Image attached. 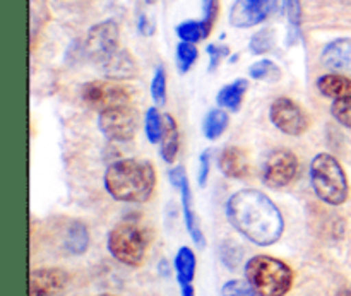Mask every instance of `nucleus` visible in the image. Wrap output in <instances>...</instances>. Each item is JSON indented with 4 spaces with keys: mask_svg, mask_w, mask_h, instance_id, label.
I'll return each mask as SVG.
<instances>
[{
    "mask_svg": "<svg viewBox=\"0 0 351 296\" xmlns=\"http://www.w3.org/2000/svg\"><path fill=\"white\" fill-rule=\"evenodd\" d=\"M69 283L65 271L57 267L34 269L29 276L31 296H62Z\"/></svg>",
    "mask_w": 351,
    "mask_h": 296,
    "instance_id": "nucleus-13",
    "label": "nucleus"
},
{
    "mask_svg": "<svg viewBox=\"0 0 351 296\" xmlns=\"http://www.w3.org/2000/svg\"><path fill=\"white\" fill-rule=\"evenodd\" d=\"M274 47V33L269 27L257 31L252 38H250L249 48L254 55H264L267 51L273 50Z\"/></svg>",
    "mask_w": 351,
    "mask_h": 296,
    "instance_id": "nucleus-27",
    "label": "nucleus"
},
{
    "mask_svg": "<svg viewBox=\"0 0 351 296\" xmlns=\"http://www.w3.org/2000/svg\"><path fill=\"white\" fill-rule=\"evenodd\" d=\"M65 245H67L69 252L74 254V256L84 254L89 247L88 228L79 221L71 223L67 230V236H65Z\"/></svg>",
    "mask_w": 351,
    "mask_h": 296,
    "instance_id": "nucleus-22",
    "label": "nucleus"
},
{
    "mask_svg": "<svg viewBox=\"0 0 351 296\" xmlns=\"http://www.w3.org/2000/svg\"><path fill=\"white\" fill-rule=\"evenodd\" d=\"M206 51H208V55H209V71H216V69L219 67V64L223 62V58L228 57L230 48L225 47V45L211 43V45H208Z\"/></svg>",
    "mask_w": 351,
    "mask_h": 296,
    "instance_id": "nucleus-32",
    "label": "nucleus"
},
{
    "mask_svg": "<svg viewBox=\"0 0 351 296\" xmlns=\"http://www.w3.org/2000/svg\"><path fill=\"white\" fill-rule=\"evenodd\" d=\"M249 89V81L247 79H237L230 84L223 86L216 95V103L219 108H225L228 112H239L242 106L245 92Z\"/></svg>",
    "mask_w": 351,
    "mask_h": 296,
    "instance_id": "nucleus-18",
    "label": "nucleus"
},
{
    "mask_svg": "<svg viewBox=\"0 0 351 296\" xmlns=\"http://www.w3.org/2000/svg\"><path fill=\"white\" fill-rule=\"evenodd\" d=\"M273 7L274 0H235L230 9L228 21L239 29L254 27L269 17Z\"/></svg>",
    "mask_w": 351,
    "mask_h": 296,
    "instance_id": "nucleus-12",
    "label": "nucleus"
},
{
    "mask_svg": "<svg viewBox=\"0 0 351 296\" xmlns=\"http://www.w3.org/2000/svg\"><path fill=\"white\" fill-rule=\"evenodd\" d=\"M151 235L137 219H123L108 233V252L123 266L139 267L146 259Z\"/></svg>",
    "mask_w": 351,
    "mask_h": 296,
    "instance_id": "nucleus-5",
    "label": "nucleus"
},
{
    "mask_svg": "<svg viewBox=\"0 0 351 296\" xmlns=\"http://www.w3.org/2000/svg\"><path fill=\"white\" fill-rule=\"evenodd\" d=\"M311 184L315 195L328 206L348 201L350 185L341 163L329 153H319L311 163Z\"/></svg>",
    "mask_w": 351,
    "mask_h": 296,
    "instance_id": "nucleus-4",
    "label": "nucleus"
},
{
    "mask_svg": "<svg viewBox=\"0 0 351 296\" xmlns=\"http://www.w3.org/2000/svg\"><path fill=\"white\" fill-rule=\"evenodd\" d=\"M298 173V160L290 149H274L263 166V182L271 188L288 187Z\"/></svg>",
    "mask_w": 351,
    "mask_h": 296,
    "instance_id": "nucleus-10",
    "label": "nucleus"
},
{
    "mask_svg": "<svg viewBox=\"0 0 351 296\" xmlns=\"http://www.w3.org/2000/svg\"><path fill=\"white\" fill-rule=\"evenodd\" d=\"M230 225L259 247L274 245L285 232V219L280 208L264 192L243 188L226 202Z\"/></svg>",
    "mask_w": 351,
    "mask_h": 296,
    "instance_id": "nucleus-1",
    "label": "nucleus"
},
{
    "mask_svg": "<svg viewBox=\"0 0 351 296\" xmlns=\"http://www.w3.org/2000/svg\"><path fill=\"white\" fill-rule=\"evenodd\" d=\"M98 296H113V295H98Z\"/></svg>",
    "mask_w": 351,
    "mask_h": 296,
    "instance_id": "nucleus-39",
    "label": "nucleus"
},
{
    "mask_svg": "<svg viewBox=\"0 0 351 296\" xmlns=\"http://www.w3.org/2000/svg\"><path fill=\"white\" fill-rule=\"evenodd\" d=\"M199 57V50L195 43H189V41H180L177 45V67L182 74L189 72L192 65L195 64Z\"/></svg>",
    "mask_w": 351,
    "mask_h": 296,
    "instance_id": "nucleus-26",
    "label": "nucleus"
},
{
    "mask_svg": "<svg viewBox=\"0 0 351 296\" xmlns=\"http://www.w3.org/2000/svg\"><path fill=\"white\" fill-rule=\"evenodd\" d=\"M230 116L226 113L225 108H215L206 115L204 123H202V132H204L206 139L216 140L225 134V130L228 129Z\"/></svg>",
    "mask_w": 351,
    "mask_h": 296,
    "instance_id": "nucleus-21",
    "label": "nucleus"
},
{
    "mask_svg": "<svg viewBox=\"0 0 351 296\" xmlns=\"http://www.w3.org/2000/svg\"><path fill=\"white\" fill-rule=\"evenodd\" d=\"M221 296H257L249 281L233 280L223 284Z\"/></svg>",
    "mask_w": 351,
    "mask_h": 296,
    "instance_id": "nucleus-31",
    "label": "nucleus"
},
{
    "mask_svg": "<svg viewBox=\"0 0 351 296\" xmlns=\"http://www.w3.org/2000/svg\"><path fill=\"white\" fill-rule=\"evenodd\" d=\"M285 14H287L288 24H290V29L295 36H298L300 33V24H302V5L300 0H283Z\"/></svg>",
    "mask_w": 351,
    "mask_h": 296,
    "instance_id": "nucleus-29",
    "label": "nucleus"
},
{
    "mask_svg": "<svg viewBox=\"0 0 351 296\" xmlns=\"http://www.w3.org/2000/svg\"><path fill=\"white\" fill-rule=\"evenodd\" d=\"M105 188L115 201L143 204L156 188V170L146 160L125 158L105 171Z\"/></svg>",
    "mask_w": 351,
    "mask_h": 296,
    "instance_id": "nucleus-2",
    "label": "nucleus"
},
{
    "mask_svg": "<svg viewBox=\"0 0 351 296\" xmlns=\"http://www.w3.org/2000/svg\"><path fill=\"white\" fill-rule=\"evenodd\" d=\"M144 129H146V137L151 144L161 143L165 132V119L160 110H158V106H151L146 112Z\"/></svg>",
    "mask_w": 351,
    "mask_h": 296,
    "instance_id": "nucleus-24",
    "label": "nucleus"
},
{
    "mask_svg": "<svg viewBox=\"0 0 351 296\" xmlns=\"http://www.w3.org/2000/svg\"><path fill=\"white\" fill-rule=\"evenodd\" d=\"M98 127L108 140L127 143L134 139L139 129V113L132 105L103 110L98 115Z\"/></svg>",
    "mask_w": 351,
    "mask_h": 296,
    "instance_id": "nucleus-6",
    "label": "nucleus"
},
{
    "mask_svg": "<svg viewBox=\"0 0 351 296\" xmlns=\"http://www.w3.org/2000/svg\"><path fill=\"white\" fill-rule=\"evenodd\" d=\"M202 10H204V17L202 19L213 29L219 12V0H202Z\"/></svg>",
    "mask_w": 351,
    "mask_h": 296,
    "instance_id": "nucleus-33",
    "label": "nucleus"
},
{
    "mask_svg": "<svg viewBox=\"0 0 351 296\" xmlns=\"http://www.w3.org/2000/svg\"><path fill=\"white\" fill-rule=\"evenodd\" d=\"M269 119L278 130L287 136H302L311 127L308 113L291 98H278L269 108Z\"/></svg>",
    "mask_w": 351,
    "mask_h": 296,
    "instance_id": "nucleus-9",
    "label": "nucleus"
},
{
    "mask_svg": "<svg viewBox=\"0 0 351 296\" xmlns=\"http://www.w3.org/2000/svg\"><path fill=\"white\" fill-rule=\"evenodd\" d=\"M151 96H153L156 105H165L167 103V71L163 65L156 67L151 81Z\"/></svg>",
    "mask_w": 351,
    "mask_h": 296,
    "instance_id": "nucleus-28",
    "label": "nucleus"
},
{
    "mask_svg": "<svg viewBox=\"0 0 351 296\" xmlns=\"http://www.w3.org/2000/svg\"><path fill=\"white\" fill-rule=\"evenodd\" d=\"M180 288H182V296H195V291H194V286H192V283L180 284Z\"/></svg>",
    "mask_w": 351,
    "mask_h": 296,
    "instance_id": "nucleus-36",
    "label": "nucleus"
},
{
    "mask_svg": "<svg viewBox=\"0 0 351 296\" xmlns=\"http://www.w3.org/2000/svg\"><path fill=\"white\" fill-rule=\"evenodd\" d=\"M321 64L338 74L351 75V38H338L322 48Z\"/></svg>",
    "mask_w": 351,
    "mask_h": 296,
    "instance_id": "nucleus-14",
    "label": "nucleus"
},
{
    "mask_svg": "<svg viewBox=\"0 0 351 296\" xmlns=\"http://www.w3.org/2000/svg\"><path fill=\"white\" fill-rule=\"evenodd\" d=\"M177 31V36L182 41H189V43H199L204 38L209 36L211 33V27L204 23V19L201 21H184V23L178 24L175 27Z\"/></svg>",
    "mask_w": 351,
    "mask_h": 296,
    "instance_id": "nucleus-23",
    "label": "nucleus"
},
{
    "mask_svg": "<svg viewBox=\"0 0 351 296\" xmlns=\"http://www.w3.org/2000/svg\"><path fill=\"white\" fill-rule=\"evenodd\" d=\"M137 29H139V33L144 34V36H151V34L154 33L153 21H149L147 19V16L141 14L139 19H137Z\"/></svg>",
    "mask_w": 351,
    "mask_h": 296,
    "instance_id": "nucleus-35",
    "label": "nucleus"
},
{
    "mask_svg": "<svg viewBox=\"0 0 351 296\" xmlns=\"http://www.w3.org/2000/svg\"><path fill=\"white\" fill-rule=\"evenodd\" d=\"M249 75L256 81H278L281 77V71L273 60L263 58V60L250 65Z\"/></svg>",
    "mask_w": 351,
    "mask_h": 296,
    "instance_id": "nucleus-25",
    "label": "nucleus"
},
{
    "mask_svg": "<svg viewBox=\"0 0 351 296\" xmlns=\"http://www.w3.org/2000/svg\"><path fill=\"white\" fill-rule=\"evenodd\" d=\"M331 115L338 120V123L351 130V96L350 98L335 99L331 105Z\"/></svg>",
    "mask_w": 351,
    "mask_h": 296,
    "instance_id": "nucleus-30",
    "label": "nucleus"
},
{
    "mask_svg": "<svg viewBox=\"0 0 351 296\" xmlns=\"http://www.w3.org/2000/svg\"><path fill=\"white\" fill-rule=\"evenodd\" d=\"M170 182L173 184V187L178 188L182 199V206H184V216H185V226H187V232L191 235V238L194 240V243L197 247H204V235H202V230L199 226L197 214H195L194 209V199H192L191 185H189L187 171L182 164L175 166L173 170H170Z\"/></svg>",
    "mask_w": 351,
    "mask_h": 296,
    "instance_id": "nucleus-11",
    "label": "nucleus"
},
{
    "mask_svg": "<svg viewBox=\"0 0 351 296\" xmlns=\"http://www.w3.org/2000/svg\"><path fill=\"white\" fill-rule=\"evenodd\" d=\"M317 89L322 96L332 99H343L351 96V79L345 74H324L317 79Z\"/></svg>",
    "mask_w": 351,
    "mask_h": 296,
    "instance_id": "nucleus-17",
    "label": "nucleus"
},
{
    "mask_svg": "<svg viewBox=\"0 0 351 296\" xmlns=\"http://www.w3.org/2000/svg\"><path fill=\"white\" fill-rule=\"evenodd\" d=\"M81 98L91 108L103 110L130 105V89L119 81H89L81 88Z\"/></svg>",
    "mask_w": 351,
    "mask_h": 296,
    "instance_id": "nucleus-8",
    "label": "nucleus"
},
{
    "mask_svg": "<svg viewBox=\"0 0 351 296\" xmlns=\"http://www.w3.org/2000/svg\"><path fill=\"white\" fill-rule=\"evenodd\" d=\"M144 2H146V3H147V5H153V3H156V2H158V0H144Z\"/></svg>",
    "mask_w": 351,
    "mask_h": 296,
    "instance_id": "nucleus-38",
    "label": "nucleus"
},
{
    "mask_svg": "<svg viewBox=\"0 0 351 296\" xmlns=\"http://www.w3.org/2000/svg\"><path fill=\"white\" fill-rule=\"evenodd\" d=\"M338 296H351V290H339Z\"/></svg>",
    "mask_w": 351,
    "mask_h": 296,
    "instance_id": "nucleus-37",
    "label": "nucleus"
},
{
    "mask_svg": "<svg viewBox=\"0 0 351 296\" xmlns=\"http://www.w3.org/2000/svg\"><path fill=\"white\" fill-rule=\"evenodd\" d=\"M209 164H211V151H204L199 158V185H204L209 177Z\"/></svg>",
    "mask_w": 351,
    "mask_h": 296,
    "instance_id": "nucleus-34",
    "label": "nucleus"
},
{
    "mask_svg": "<svg viewBox=\"0 0 351 296\" xmlns=\"http://www.w3.org/2000/svg\"><path fill=\"white\" fill-rule=\"evenodd\" d=\"M120 29L115 19H105L89 27L84 41L86 57L95 64L101 65L113 53L120 50Z\"/></svg>",
    "mask_w": 351,
    "mask_h": 296,
    "instance_id": "nucleus-7",
    "label": "nucleus"
},
{
    "mask_svg": "<svg viewBox=\"0 0 351 296\" xmlns=\"http://www.w3.org/2000/svg\"><path fill=\"white\" fill-rule=\"evenodd\" d=\"M245 278L257 296H287L293 286V271L283 260L256 256L247 262Z\"/></svg>",
    "mask_w": 351,
    "mask_h": 296,
    "instance_id": "nucleus-3",
    "label": "nucleus"
},
{
    "mask_svg": "<svg viewBox=\"0 0 351 296\" xmlns=\"http://www.w3.org/2000/svg\"><path fill=\"white\" fill-rule=\"evenodd\" d=\"M99 69L105 77L112 79V81H125V79H134L137 75L136 60L129 53V50H122V48L113 53L108 60L103 62Z\"/></svg>",
    "mask_w": 351,
    "mask_h": 296,
    "instance_id": "nucleus-15",
    "label": "nucleus"
},
{
    "mask_svg": "<svg viewBox=\"0 0 351 296\" xmlns=\"http://www.w3.org/2000/svg\"><path fill=\"white\" fill-rule=\"evenodd\" d=\"M165 132L163 139H161V147L160 154L167 163H175L178 154V146H180V136H178V125L177 120L173 119V115L170 113H165Z\"/></svg>",
    "mask_w": 351,
    "mask_h": 296,
    "instance_id": "nucleus-19",
    "label": "nucleus"
},
{
    "mask_svg": "<svg viewBox=\"0 0 351 296\" xmlns=\"http://www.w3.org/2000/svg\"><path fill=\"white\" fill-rule=\"evenodd\" d=\"M218 166L228 178H245L249 175V156L239 146H228L219 153Z\"/></svg>",
    "mask_w": 351,
    "mask_h": 296,
    "instance_id": "nucleus-16",
    "label": "nucleus"
},
{
    "mask_svg": "<svg viewBox=\"0 0 351 296\" xmlns=\"http://www.w3.org/2000/svg\"><path fill=\"white\" fill-rule=\"evenodd\" d=\"M195 267H197L195 254L189 247H182L175 256V271H177L178 284L192 283L195 276Z\"/></svg>",
    "mask_w": 351,
    "mask_h": 296,
    "instance_id": "nucleus-20",
    "label": "nucleus"
}]
</instances>
